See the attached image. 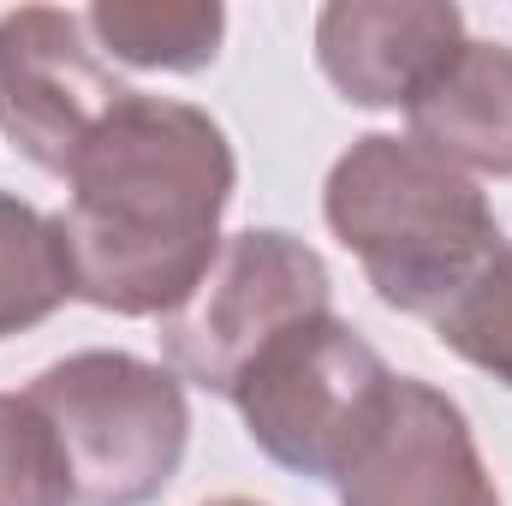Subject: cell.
Instances as JSON below:
<instances>
[{
  "label": "cell",
  "instance_id": "cell-1",
  "mask_svg": "<svg viewBox=\"0 0 512 506\" xmlns=\"http://www.w3.org/2000/svg\"><path fill=\"white\" fill-rule=\"evenodd\" d=\"M239 161L197 102L143 96L90 131L54 215L72 298L114 316H173L221 251Z\"/></svg>",
  "mask_w": 512,
  "mask_h": 506
},
{
  "label": "cell",
  "instance_id": "cell-2",
  "mask_svg": "<svg viewBox=\"0 0 512 506\" xmlns=\"http://www.w3.org/2000/svg\"><path fill=\"white\" fill-rule=\"evenodd\" d=\"M322 215L387 310L429 322L507 251L501 221L471 173L399 131L358 137L328 167Z\"/></svg>",
  "mask_w": 512,
  "mask_h": 506
},
{
  "label": "cell",
  "instance_id": "cell-3",
  "mask_svg": "<svg viewBox=\"0 0 512 506\" xmlns=\"http://www.w3.org/2000/svg\"><path fill=\"white\" fill-rule=\"evenodd\" d=\"M399 376L334 310L268 340L227 393L256 447L310 483H346L393 411Z\"/></svg>",
  "mask_w": 512,
  "mask_h": 506
},
{
  "label": "cell",
  "instance_id": "cell-4",
  "mask_svg": "<svg viewBox=\"0 0 512 506\" xmlns=\"http://www.w3.org/2000/svg\"><path fill=\"white\" fill-rule=\"evenodd\" d=\"M48 417L78 506H149L185 465L191 405L167 364L131 352H72L24 387Z\"/></svg>",
  "mask_w": 512,
  "mask_h": 506
},
{
  "label": "cell",
  "instance_id": "cell-5",
  "mask_svg": "<svg viewBox=\"0 0 512 506\" xmlns=\"http://www.w3.org/2000/svg\"><path fill=\"white\" fill-rule=\"evenodd\" d=\"M328 310H334L328 262L280 227H245L221 239L197 292L173 316H161V346L173 376L227 399L268 340Z\"/></svg>",
  "mask_w": 512,
  "mask_h": 506
},
{
  "label": "cell",
  "instance_id": "cell-6",
  "mask_svg": "<svg viewBox=\"0 0 512 506\" xmlns=\"http://www.w3.org/2000/svg\"><path fill=\"white\" fill-rule=\"evenodd\" d=\"M131 90L96 54L84 12L18 6L0 12V137L54 179L72 173L78 149Z\"/></svg>",
  "mask_w": 512,
  "mask_h": 506
},
{
  "label": "cell",
  "instance_id": "cell-7",
  "mask_svg": "<svg viewBox=\"0 0 512 506\" xmlns=\"http://www.w3.org/2000/svg\"><path fill=\"white\" fill-rule=\"evenodd\" d=\"M465 48L453 0H334L316 12V66L352 108H411Z\"/></svg>",
  "mask_w": 512,
  "mask_h": 506
},
{
  "label": "cell",
  "instance_id": "cell-8",
  "mask_svg": "<svg viewBox=\"0 0 512 506\" xmlns=\"http://www.w3.org/2000/svg\"><path fill=\"white\" fill-rule=\"evenodd\" d=\"M340 506H501L465 411L417 376H399L370 453L346 471Z\"/></svg>",
  "mask_w": 512,
  "mask_h": 506
},
{
  "label": "cell",
  "instance_id": "cell-9",
  "mask_svg": "<svg viewBox=\"0 0 512 506\" xmlns=\"http://www.w3.org/2000/svg\"><path fill=\"white\" fill-rule=\"evenodd\" d=\"M405 120V137H417L447 167L512 179V48L465 36V48L405 108Z\"/></svg>",
  "mask_w": 512,
  "mask_h": 506
},
{
  "label": "cell",
  "instance_id": "cell-10",
  "mask_svg": "<svg viewBox=\"0 0 512 506\" xmlns=\"http://www.w3.org/2000/svg\"><path fill=\"white\" fill-rule=\"evenodd\" d=\"M84 30L102 60L137 66V72H203L221 54L227 12L215 0H185V6H126L102 0L84 12Z\"/></svg>",
  "mask_w": 512,
  "mask_h": 506
},
{
  "label": "cell",
  "instance_id": "cell-11",
  "mask_svg": "<svg viewBox=\"0 0 512 506\" xmlns=\"http://www.w3.org/2000/svg\"><path fill=\"white\" fill-rule=\"evenodd\" d=\"M72 298L60 227L24 197L0 191V340L42 328Z\"/></svg>",
  "mask_w": 512,
  "mask_h": 506
},
{
  "label": "cell",
  "instance_id": "cell-12",
  "mask_svg": "<svg viewBox=\"0 0 512 506\" xmlns=\"http://www.w3.org/2000/svg\"><path fill=\"white\" fill-rule=\"evenodd\" d=\"M435 334L471 370L512 387V245L435 316Z\"/></svg>",
  "mask_w": 512,
  "mask_h": 506
},
{
  "label": "cell",
  "instance_id": "cell-13",
  "mask_svg": "<svg viewBox=\"0 0 512 506\" xmlns=\"http://www.w3.org/2000/svg\"><path fill=\"white\" fill-rule=\"evenodd\" d=\"M0 506H78L66 453L24 393H0Z\"/></svg>",
  "mask_w": 512,
  "mask_h": 506
},
{
  "label": "cell",
  "instance_id": "cell-14",
  "mask_svg": "<svg viewBox=\"0 0 512 506\" xmlns=\"http://www.w3.org/2000/svg\"><path fill=\"white\" fill-rule=\"evenodd\" d=\"M209 506H262V501H245V495H221V501H209Z\"/></svg>",
  "mask_w": 512,
  "mask_h": 506
}]
</instances>
